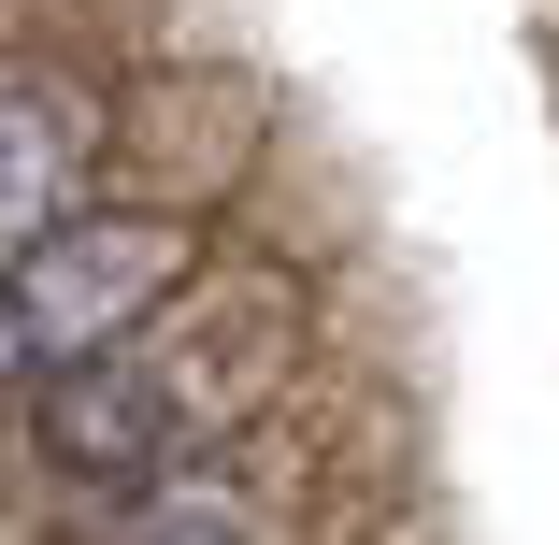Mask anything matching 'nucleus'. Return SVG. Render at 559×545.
<instances>
[{
	"label": "nucleus",
	"mask_w": 559,
	"mask_h": 545,
	"mask_svg": "<svg viewBox=\"0 0 559 545\" xmlns=\"http://www.w3.org/2000/svg\"><path fill=\"white\" fill-rule=\"evenodd\" d=\"M86 158H100V100L72 72H15V100H0V230H15V259H44L86 201Z\"/></svg>",
	"instance_id": "nucleus-3"
},
{
	"label": "nucleus",
	"mask_w": 559,
	"mask_h": 545,
	"mask_svg": "<svg viewBox=\"0 0 559 545\" xmlns=\"http://www.w3.org/2000/svg\"><path fill=\"white\" fill-rule=\"evenodd\" d=\"M187 374H158L144 345L130 359H86V374H58V388H29V430H44V460L72 474V488H100V502H144V488H173V460H187Z\"/></svg>",
	"instance_id": "nucleus-2"
},
{
	"label": "nucleus",
	"mask_w": 559,
	"mask_h": 545,
	"mask_svg": "<svg viewBox=\"0 0 559 545\" xmlns=\"http://www.w3.org/2000/svg\"><path fill=\"white\" fill-rule=\"evenodd\" d=\"M100 545H259V517L215 488V474H173L144 502H100Z\"/></svg>",
	"instance_id": "nucleus-4"
},
{
	"label": "nucleus",
	"mask_w": 559,
	"mask_h": 545,
	"mask_svg": "<svg viewBox=\"0 0 559 545\" xmlns=\"http://www.w3.org/2000/svg\"><path fill=\"white\" fill-rule=\"evenodd\" d=\"M173 273H187V230H173V215H72L44 259H15V301H0L15 388H58L86 359H130V331L173 301Z\"/></svg>",
	"instance_id": "nucleus-1"
}]
</instances>
